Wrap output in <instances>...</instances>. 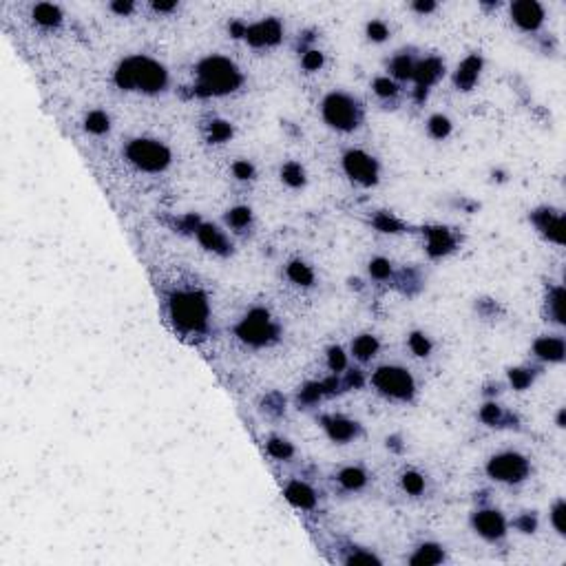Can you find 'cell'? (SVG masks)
Returning <instances> with one entry per match:
<instances>
[{
    "instance_id": "52a82bcc",
    "label": "cell",
    "mask_w": 566,
    "mask_h": 566,
    "mask_svg": "<svg viewBox=\"0 0 566 566\" xmlns=\"http://www.w3.org/2000/svg\"><path fill=\"white\" fill-rule=\"evenodd\" d=\"M372 385L385 399L399 401V403H412L416 396V381L410 374V369L401 365H383L372 374Z\"/></svg>"
},
{
    "instance_id": "836d02e7",
    "label": "cell",
    "mask_w": 566,
    "mask_h": 566,
    "mask_svg": "<svg viewBox=\"0 0 566 566\" xmlns=\"http://www.w3.org/2000/svg\"><path fill=\"white\" fill-rule=\"evenodd\" d=\"M536 381V372L531 369V367H513V369H509V383H511V387L518 390V392H522L527 387H531Z\"/></svg>"
},
{
    "instance_id": "7c38bea8",
    "label": "cell",
    "mask_w": 566,
    "mask_h": 566,
    "mask_svg": "<svg viewBox=\"0 0 566 566\" xmlns=\"http://www.w3.org/2000/svg\"><path fill=\"white\" fill-rule=\"evenodd\" d=\"M281 38H283V25L277 18H266V20L255 22V25H246V31H244V40L255 49L277 47Z\"/></svg>"
},
{
    "instance_id": "d4e9b609",
    "label": "cell",
    "mask_w": 566,
    "mask_h": 566,
    "mask_svg": "<svg viewBox=\"0 0 566 566\" xmlns=\"http://www.w3.org/2000/svg\"><path fill=\"white\" fill-rule=\"evenodd\" d=\"M31 16L33 20L38 22L40 27L44 29H53V27H58L60 22H62V11L58 5H51V3H40L33 7L31 11Z\"/></svg>"
},
{
    "instance_id": "ac0fdd59",
    "label": "cell",
    "mask_w": 566,
    "mask_h": 566,
    "mask_svg": "<svg viewBox=\"0 0 566 566\" xmlns=\"http://www.w3.org/2000/svg\"><path fill=\"white\" fill-rule=\"evenodd\" d=\"M427 253L429 257H445L449 253L456 250V237L449 228H443V226H434V228H427Z\"/></svg>"
},
{
    "instance_id": "74e56055",
    "label": "cell",
    "mask_w": 566,
    "mask_h": 566,
    "mask_svg": "<svg viewBox=\"0 0 566 566\" xmlns=\"http://www.w3.org/2000/svg\"><path fill=\"white\" fill-rule=\"evenodd\" d=\"M325 360H327V367H330L332 374H341V372L347 369V354L341 345H332L330 349H327Z\"/></svg>"
},
{
    "instance_id": "83f0119b",
    "label": "cell",
    "mask_w": 566,
    "mask_h": 566,
    "mask_svg": "<svg viewBox=\"0 0 566 566\" xmlns=\"http://www.w3.org/2000/svg\"><path fill=\"white\" fill-rule=\"evenodd\" d=\"M547 310H549V316L556 323H564V288L562 286H556L551 288L549 297H547Z\"/></svg>"
},
{
    "instance_id": "4dcf8cb0",
    "label": "cell",
    "mask_w": 566,
    "mask_h": 566,
    "mask_svg": "<svg viewBox=\"0 0 566 566\" xmlns=\"http://www.w3.org/2000/svg\"><path fill=\"white\" fill-rule=\"evenodd\" d=\"M281 179L290 188H301L305 184V171L299 162H288L281 166Z\"/></svg>"
},
{
    "instance_id": "f907efd6",
    "label": "cell",
    "mask_w": 566,
    "mask_h": 566,
    "mask_svg": "<svg viewBox=\"0 0 566 566\" xmlns=\"http://www.w3.org/2000/svg\"><path fill=\"white\" fill-rule=\"evenodd\" d=\"M414 11H418V14H432V11H436V3H429V0H418V3L412 5Z\"/></svg>"
},
{
    "instance_id": "f1b7e54d",
    "label": "cell",
    "mask_w": 566,
    "mask_h": 566,
    "mask_svg": "<svg viewBox=\"0 0 566 566\" xmlns=\"http://www.w3.org/2000/svg\"><path fill=\"white\" fill-rule=\"evenodd\" d=\"M427 133L429 138L434 140H447L451 133V120L443 116V113H434V116L427 120Z\"/></svg>"
},
{
    "instance_id": "d6986e66",
    "label": "cell",
    "mask_w": 566,
    "mask_h": 566,
    "mask_svg": "<svg viewBox=\"0 0 566 566\" xmlns=\"http://www.w3.org/2000/svg\"><path fill=\"white\" fill-rule=\"evenodd\" d=\"M283 495L292 506L301 509V511H312L316 506V491L303 480H290L283 486Z\"/></svg>"
},
{
    "instance_id": "603a6c76",
    "label": "cell",
    "mask_w": 566,
    "mask_h": 566,
    "mask_svg": "<svg viewBox=\"0 0 566 566\" xmlns=\"http://www.w3.org/2000/svg\"><path fill=\"white\" fill-rule=\"evenodd\" d=\"M416 58L412 53L407 51H401L396 53L392 62H390V73H392V80H401V82H407V80H414V71H416Z\"/></svg>"
},
{
    "instance_id": "5b68a950",
    "label": "cell",
    "mask_w": 566,
    "mask_h": 566,
    "mask_svg": "<svg viewBox=\"0 0 566 566\" xmlns=\"http://www.w3.org/2000/svg\"><path fill=\"white\" fill-rule=\"evenodd\" d=\"M127 160L144 173H164L173 162V153L166 144L151 138H135L124 149Z\"/></svg>"
},
{
    "instance_id": "30bf717a",
    "label": "cell",
    "mask_w": 566,
    "mask_h": 566,
    "mask_svg": "<svg viewBox=\"0 0 566 566\" xmlns=\"http://www.w3.org/2000/svg\"><path fill=\"white\" fill-rule=\"evenodd\" d=\"M445 73V62L436 58V55H429V58L425 60H418L416 62V71H414V95H416V102L421 104V102H425L427 93H429V89H432L440 77H443Z\"/></svg>"
},
{
    "instance_id": "1f68e13d",
    "label": "cell",
    "mask_w": 566,
    "mask_h": 566,
    "mask_svg": "<svg viewBox=\"0 0 566 566\" xmlns=\"http://www.w3.org/2000/svg\"><path fill=\"white\" fill-rule=\"evenodd\" d=\"M226 221H228L230 228L244 232L248 226L253 223V210L248 206H235L228 210V214H226Z\"/></svg>"
},
{
    "instance_id": "8d00e7d4",
    "label": "cell",
    "mask_w": 566,
    "mask_h": 566,
    "mask_svg": "<svg viewBox=\"0 0 566 566\" xmlns=\"http://www.w3.org/2000/svg\"><path fill=\"white\" fill-rule=\"evenodd\" d=\"M325 396V387H323V381H310V383H305L301 392H299V401L303 405H314V403H319L321 399Z\"/></svg>"
},
{
    "instance_id": "6da1fadb",
    "label": "cell",
    "mask_w": 566,
    "mask_h": 566,
    "mask_svg": "<svg viewBox=\"0 0 566 566\" xmlns=\"http://www.w3.org/2000/svg\"><path fill=\"white\" fill-rule=\"evenodd\" d=\"M113 82L122 91H138L146 95L162 93L168 86V71L166 66L149 55H129L124 58L113 73Z\"/></svg>"
},
{
    "instance_id": "b9f144b4",
    "label": "cell",
    "mask_w": 566,
    "mask_h": 566,
    "mask_svg": "<svg viewBox=\"0 0 566 566\" xmlns=\"http://www.w3.org/2000/svg\"><path fill=\"white\" fill-rule=\"evenodd\" d=\"M343 562H345L347 566H360V564H365V566H369V564H383L378 556H374V553H369V551H365V549H352V551H349L347 556L343 558Z\"/></svg>"
},
{
    "instance_id": "2e32d148",
    "label": "cell",
    "mask_w": 566,
    "mask_h": 566,
    "mask_svg": "<svg viewBox=\"0 0 566 566\" xmlns=\"http://www.w3.org/2000/svg\"><path fill=\"white\" fill-rule=\"evenodd\" d=\"M195 237H197V241L206 248V250L219 255V257H228L232 253V244L228 241V237H226L217 228V226H212V223L199 221V226L195 228Z\"/></svg>"
},
{
    "instance_id": "8992f818",
    "label": "cell",
    "mask_w": 566,
    "mask_h": 566,
    "mask_svg": "<svg viewBox=\"0 0 566 566\" xmlns=\"http://www.w3.org/2000/svg\"><path fill=\"white\" fill-rule=\"evenodd\" d=\"M235 334L248 347H268L277 343L279 325L266 308H253L235 325Z\"/></svg>"
},
{
    "instance_id": "7bdbcfd3",
    "label": "cell",
    "mask_w": 566,
    "mask_h": 566,
    "mask_svg": "<svg viewBox=\"0 0 566 566\" xmlns=\"http://www.w3.org/2000/svg\"><path fill=\"white\" fill-rule=\"evenodd\" d=\"M374 228L376 230H381V232H401L405 226H403V221H399L394 217V214H390V212H378L376 217H374Z\"/></svg>"
},
{
    "instance_id": "cb8c5ba5",
    "label": "cell",
    "mask_w": 566,
    "mask_h": 566,
    "mask_svg": "<svg viewBox=\"0 0 566 566\" xmlns=\"http://www.w3.org/2000/svg\"><path fill=\"white\" fill-rule=\"evenodd\" d=\"M378 349H381V343L374 334H360L352 341V354L356 360H360V363L374 358L378 354Z\"/></svg>"
},
{
    "instance_id": "3957f363",
    "label": "cell",
    "mask_w": 566,
    "mask_h": 566,
    "mask_svg": "<svg viewBox=\"0 0 566 566\" xmlns=\"http://www.w3.org/2000/svg\"><path fill=\"white\" fill-rule=\"evenodd\" d=\"M168 316L182 334H203L208 330L210 303L201 290H175L168 297Z\"/></svg>"
},
{
    "instance_id": "db71d44e",
    "label": "cell",
    "mask_w": 566,
    "mask_h": 566,
    "mask_svg": "<svg viewBox=\"0 0 566 566\" xmlns=\"http://www.w3.org/2000/svg\"><path fill=\"white\" fill-rule=\"evenodd\" d=\"M556 423H558V427H564V407L558 412V421Z\"/></svg>"
},
{
    "instance_id": "bcb514c9",
    "label": "cell",
    "mask_w": 566,
    "mask_h": 566,
    "mask_svg": "<svg viewBox=\"0 0 566 566\" xmlns=\"http://www.w3.org/2000/svg\"><path fill=\"white\" fill-rule=\"evenodd\" d=\"M323 62H325V58H323V53L319 49H305L303 51L301 64H303L305 71H319L323 66Z\"/></svg>"
},
{
    "instance_id": "8fae6325",
    "label": "cell",
    "mask_w": 566,
    "mask_h": 566,
    "mask_svg": "<svg viewBox=\"0 0 566 566\" xmlns=\"http://www.w3.org/2000/svg\"><path fill=\"white\" fill-rule=\"evenodd\" d=\"M471 527L480 538L489 542H500L506 536V520L497 509H478L471 515Z\"/></svg>"
},
{
    "instance_id": "60d3db41",
    "label": "cell",
    "mask_w": 566,
    "mask_h": 566,
    "mask_svg": "<svg viewBox=\"0 0 566 566\" xmlns=\"http://www.w3.org/2000/svg\"><path fill=\"white\" fill-rule=\"evenodd\" d=\"M369 275L376 281H390L394 277V268L385 257H374L369 262Z\"/></svg>"
},
{
    "instance_id": "f546056e",
    "label": "cell",
    "mask_w": 566,
    "mask_h": 566,
    "mask_svg": "<svg viewBox=\"0 0 566 566\" xmlns=\"http://www.w3.org/2000/svg\"><path fill=\"white\" fill-rule=\"evenodd\" d=\"M84 129L93 135H104L111 129V118L100 109L89 111V116L84 118Z\"/></svg>"
},
{
    "instance_id": "9a60e30c",
    "label": "cell",
    "mask_w": 566,
    "mask_h": 566,
    "mask_svg": "<svg viewBox=\"0 0 566 566\" xmlns=\"http://www.w3.org/2000/svg\"><path fill=\"white\" fill-rule=\"evenodd\" d=\"M531 221L536 223V228L547 237L549 241L562 246L564 241V219H562V212L553 210V208H538L531 212Z\"/></svg>"
},
{
    "instance_id": "e0dca14e",
    "label": "cell",
    "mask_w": 566,
    "mask_h": 566,
    "mask_svg": "<svg viewBox=\"0 0 566 566\" xmlns=\"http://www.w3.org/2000/svg\"><path fill=\"white\" fill-rule=\"evenodd\" d=\"M480 73H482V55L480 53L467 55V58L458 64V69L454 73L456 89L458 91H471L475 82L480 80Z\"/></svg>"
},
{
    "instance_id": "484cf974",
    "label": "cell",
    "mask_w": 566,
    "mask_h": 566,
    "mask_svg": "<svg viewBox=\"0 0 566 566\" xmlns=\"http://www.w3.org/2000/svg\"><path fill=\"white\" fill-rule=\"evenodd\" d=\"M480 418L489 427H511L515 423V418L495 403H486L480 410Z\"/></svg>"
},
{
    "instance_id": "7dc6e473",
    "label": "cell",
    "mask_w": 566,
    "mask_h": 566,
    "mask_svg": "<svg viewBox=\"0 0 566 566\" xmlns=\"http://www.w3.org/2000/svg\"><path fill=\"white\" fill-rule=\"evenodd\" d=\"M232 175L237 179H241V182H248V179L255 177V166L248 162V160H237L232 164Z\"/></svg>"
},
{
    "instance_id": "c3c4849f",
    "label": "cell",
    "mask_w": 566,
    "mask_h": 566,
    "mask_svg": "<svg viewBox=\"0 0 566 566\" xmlns=\"http://www.w3.org/2000/svg\"><path fill=\"white\" fill-rule=\"evenodd\" d=\"M513 527L518 531H522V533H536V529H538V518L533 513H522V515H518L515 518V522Z\"/></svg>"
},
{
    "instance_id": "7a4b0ae2",
    "label": "cell",
    "mask_w": 566,
    "mask_h": 566,
    "mask_svg": "<svg viewBox=\"0 0 566 566\" xmlns=\"http://www.w3.org/2000/svg\"><path fill=\"white\" fill-rule=\"evenodd\" d=\"M197 84H195V95L199 98H217V95H228L235 93L237 89L244 84V75L232 60L223 58V55H208L197 62L195 66Z\"/></svg>"
},
{
    "instance_id": "ffe728a7",
    "label": "cell",
    "mask_w": 566,
    "mask_h": 566,
    "mask_svg": "<svg viewBox=\"0 0 566 566\" xmlns=\"http://www.w3.org/2000/svg\"><path fill=\"white\" fill-rule=\"evenodd\" d=\"M564 352L566 345L562 336H540L533 343V356L545 363H562Z\"/></svg>"
},
{
    "instance_id": "ab89813d",
    "label": "cell",
    "mask_w": 566,
    "mask_h": 566,
    "mask_svg": "<svg viewBox=\"0 0 566 566\" xmlns=\"http://www.w3.org/2000/svg\"><path fill=\"white\" fill-rule=\"evenodd\" d=\"M232 138V127L228 122H223V120H212L208 124V142L210 144H221L226 140H230Z\"/></svg>"
},
{
    "instance_id": "277c9868",
    "label": "cell",
    "mask_w": 566,
    "mask_h": 566,
    "mask_svg": "<svg viewBox=\"0 0 566 566\" xmlns=\"http://www.w3.org/2000/svg\"><path fill=\"white\" fill-rule=\"evenodd\" d=\"M321 118L327 127L338 133H352L360 127L363 109L352 95L343 91H332L321 102Z\"/></svg>"
},
{
    "instance_id": "5bb4252c",
    "label": "cell",
    "mask_w": 566,
    "mask_h": 566,
    "mask_svg": "<svg viewBox=\"0 0 566 566\" xmlns=\"http://www.w3.org/2000/svg\"><path fill=\"white\" fill-rule=\"evenodd\" d=\"M511 20L518 29L533 33L545 25V7L538 0H518L511 5Z\"/></svg>"
},
{
    "instance_id": "ee69618b",
    "label": "cell",
    "mask_w": 566,
    "mask_h": 566,
    "mask_svg": "<svg viewBox=\"0 0 566 566\" xmlns=\"http://www.w3.org/2000/svg\"><path fill=\"white\" fill-rule=\"evenodd\" d=\"M564 518H566V502H564V497H560V500L553 504V509H551V524H553V529H556L560 536L566 533Z\"/></svg>"
},
{
    "instance_id": "816d5d0a",
    "label": "cell",
    "mask_w": 566,
    "mask_h": 566,
    "mask_svg": "<svg viewBox=\"0 0 566 566\" xmlns=\"http://www.w3.org/2000/svg\"><path fill=\"white\" fill-rule=\"evenodd\" d=\"M133 9H135L133 3H111V11L118 16H129Z\"/></svg>"
},
{
    "instance_id": "f35d334b",
    "label": "cell",
    "mask_w": 566,
    "mask_h": 566,
    "mask_svg": "<svg viewBox=\"0 0 566 566\" xmlns=\"http://www.w3.org/2000/svg\"><path fill=\"white\" fill-rule=\"evenodd\" d=\"M407 345H410V349L416 354V356H429L432 354V341H429V336L425 332H412L410 336H407Z\"/></svg>"
},
{
    "instance_id": "681fc988",
    "label": "cell",
    "mask_w": 566,
    "mask_h": 566,
    "mask_svg": "<svg viewBox=\"0 0 566 566\" xmlns=\"http://www.w3.org/2000/svg\"><path fill=\"white\" fill-rule=\"evenodd\" d=\"M343 381V390H360L363 387V372H358V369H352V372H345V376L341 378Z\"/></svg>"
},
{
    "instance_id": "44dd1931",
    "label": "cell",
    "mask_w": 566,
    "mask_h": 566,
    "mask_svg": "<svg viewBox=\"0 0 566 566\" xmlns=\"http://www.w3.org/2000/svg\"><path fill=\"white\" fill-rule=\"evenodd\" d=\"M445 562V551L436 542H423L410 558L412 566H436Z\"/></svg>"
},
{
    "instance_id": "7402d4cb",
    "label": "cell",
    "mask_w": 566,
    "mask_h": 566,
    "mask_svg": "<svg viewBox=\"0 0 566 566\" xmlns=\"http://www.w3.org/2000/svg\"><path fill=\"white\" fill-rule=\"evenodd\" d=\"M367 480H369L367 471L363 467H356V465L343 467L341 471L336 473V482L341 484V489H345V491H360V489H365Z\"/></svg>"
},
{
    "instance_id": "4316f807",
    "label": "cell",
    "mask_w": 566,
    "mask_h": 566,
    "mask_svg": "<svg viewBox=\"0 0 566 566\" xmlns=\"http://www.w3.org/2000/svg\"><path fill=\"white\" fill-rule=\"evenodd\" d=\"M286 275L292 283H297V286H303V288H310L314 283V270L301 262V259H294L286 266Z\"/></svg>"
},
{
    "instance_id": "d590c367",
    "label": "cell",
    "mask_w": 566,
    "mask_h": 566,
    "mask_svg": "<svg viewBox=\"0 0 566 566\" xmlns=\"http://www.w3.org/2000/svg\"><path fill=\"white\" fill-rule=\"evenodd\" d=\"M401 486L405 493L410 495H421L425 491V475L418 471H405L401 475Z\"/></svg>"
},
{
    "instance_id": "e575fe53",
    "label": "cell",
    "mask_w": 566,
    "mask_h": 566,
    "mask_svg": "<svg viewBox=\"0 0 566 566\" xmlns=\"http://www.w3.org/2000/svg\"><path fill=\"white\" fill-rule=\"evenodd\" d=\"M372 89H374V93H376V98H381V100H394L396 95H399V82L396 80H392L390 75H381V77H376L374 82H372Z\"/></svg>"
},
{
    "instance_id": "d6a6232c",
    "label": "cell",
    "mask_w": 566,
    "mask_h": 566,
    "mask_svg": "<svg viewBox=\"0 0 566 566\" xmlns=\"http://www.w3.org/2000/svg\"><path fill=\"white\" fill-rule=\"evenodd\" d=\"M266 449H268V454L273 458H277V460H290L294 456V447H292L290 440L279 438V436L268 438Z\"/></svg>"
},
{
    "instance_id": "9c48e42d",
    "label": "cell",
    "mask_w": 566,
    "mask_h": 566,
    "mask_svg": "<svg viewBox=\"0 0 566 566\" xmlns=\"http://www.w3.org/2000/svg\"><path fill=\"white\" fill-rule=\"evenodd\" d=\"M343 171L352 182L360 186H374L378 182V162L360 149H349L343 155Z\"/></svg>"
},
{
    "instance_id": "f6af8a7d",
    "label": "cell",
    "mask_w": 566,
    "mask_h": 566,
    "mask_svg": "<svg viewBox=\"0 0 566 566\" xmlns=\"http://www.w3.org/2000/svg\"><path fill=\"white\" fill-rule=\"evenodd\" d=\"M365 33L372 42H385L390 36V27L385 25L383 20H369L367 27H365Z\"/></svg>"
},
{
    "instance_id": "f5cc1de1",
    "label": "cell",
    "mask_w": 566,
    "mask_h": 566,
    "mask_svg": "<svg viewBox=\"0 0 566 566\" xmlns=\"http://www.w3.org/2000/svg\"><path fill=\"white\" fill-rule=\"evenodd\" d=\"M153 9L157 14H168V11L177 9V3H153Z\"/></svg>"
},
{
    "instance_id": "ba28073f",
    "label": "cell",
    "mask_w": 566,
    "mask_h": 566,
    "mask_svg": "<svg viewBox=\"0 0 566 566\" xmlns=\"http://www.w3.org/2000/svg\"><path fill=\"white\" fill-rule=\"evenodd\" d=\"M484 469H486V475L495 482L518 484L529 478L531 462L527 456L518 454V451H500V454H495L486 460Z\"/></svg>"
},
{
    "instance_id": "4fadbf2b",
    "label": "cell",
    "mask_w": 566,
    "mask_h": 566,
    "mask_svg": "<svg viewBox=\"0 0 566 566\" xmlns=\"http://www.w3.org/2000/svg\"><path fill=\"white\" fill-rule=\"evenodd\" d=\"M321 427L323 432L327 434V438L332 440V443H338V445H345V443H352L360 436V425L352 418H347L343 414H327L321 418Z\"/></svg>"
}]
</instances>
